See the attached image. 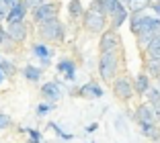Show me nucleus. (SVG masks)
<instances>
[{"label":"nucleus","instance_id":"obj_33","mask_svg":"<svg viewBox=\"0 0 160 143\" xmlns=\"http://www.w3.org/2000/svg\"><path fill=\"white\" fill-rule=\"evenodd\" d=\"M2 2H4V4H6V6H8V8H10V6H14V4H17V2H19V0H2Z\"/></svg>","mask_w":160,"mask_h":143},{"label":"nucleus","instance_id":"obj_2","mask_svg":"<svg viewBox=\"0 0 160 143\" xmlns=\"http://www.w3.org/2000/svg\"><path fill=\"white\" fill-rule=\"evenodd\" d=\"M99 74L103 80L111 82L117 74V55H115V51L111 53H101V60H99Z\"/></svg>","mask_w":160,"mask_h":143},{"label":"nucleus","instance_id":"obj_11","mask_svg":"<svg viewBox=\"0 0 160 143\" xmlns=\"http://www.w3.org/2000/svg\"><path fill=\"white\" fill-rule=\"evenodd\" d=\"M41 94L47 98V100H52V102H56L58 98L62 96V90H60V84L58 82H47V84H43L41 86Z\"/></svg>","mask_w":160,"mask_h":143},{"label":"nucleus","instance_id":"obj_28","mask_svg":"<svg viewBox=\"0 0 160 143\" xmlns=\"http://www.w3.org/2000/svg\"><path fill=\"white\" fill-rule=\"evenodd\" d=\"M45 2H49V0H25V4L31 6V8H37V6L45 4Z\"/></svg>","mask_w":160,"mask_h":143},{"label":"nucleus","instance_id":"obj_15","mask_svg":"<svg viewBox=\"0 0 160 143\" xmlns=\"http://www.w3.org/2000/svg\"><path fill=\"white\" fill-rule=\"evenodd\" d=\"M121 4L132 12H142L146 10V6L150 4V0H121Z\"/></svg>","mask_w":160,"mask_h":143},{"label":"nucleus","instance_id":"obj_20","mask_svg":"<svg viewBox=\"0 0 160 143\" xmlns=\"http://www.w3.org/2000/svg\"><path fill=\"white\" fill-rule=\"evenodd\" d=\"M23 76L29 80V82H39V78H41V69L35 68V65H27V68L23 69Z\"/></svg>","mask_w":160,"mask_h":143},{"label":"nucleus","instance_id":"obj_31","mask_svg":"<svg viewBox=\"0 0 160 143\" xmlns=\"http://www.w3.org/2000/svg\"><path fill=\"white\" fill-rule=\"evenodd\" d=\"M6 14H8V6H6L4 2L0 0V21H2V19H6Z\"/></svg>","mask_w":160,"mask_h":143},{"label":"nucleus","instance_id":"obj_26","mask_svg":"<svg viewBox=\"0 0 160 143\" xmlns=\"http://www.w3.org/2000/svg\"><path fill=\"white\" fill-rule=\"evenodd\" d=\"M10 123H12V119H10L8 115H4V112H0V129H6V127H10Z\"/></svg>","mask_w":160,"mask_h":143},{"label":"nucleus","instance_id":"obj_25","mask_svg":"<svg viewBox=\"0 0 160 143\" xmlns=\"http://www.w3.org/2000/svg\"><path fill=\"white\" fill-rule=\"evenodd\" d=\"M52 108H53L52 102H47V104H39V106H37V115H39V117H43V115H47V112L52 111Z\"/></svg>","mask_w":160,"mask_h":143},{"label":"nucleus","instance_id":"obj_3","mask_svg":"<svg viewBox=\"0 0 160 143\" xmlns=\"http://www.w3.org/2000/svg\"><path fill=\"white\" fill-rule=\"evenodd\" d=\"M39 35L47 41H58V39L64 37V25L60 23L58 19H52L47 21V23H41L39 27Z\"/></svg>","mask_w":160,"mask_h":143},{"label":"nucleus","instance_id":"obj_17","mask_svg":"<svg viewBox=\"0 0 160 143\" xmlns=\"http://www.w3.org/2000/svg\"><path fill=\"white\" fill-rule=\"evenodd\" d=\"M148 14L146 12H132V19H129V23H132V31L133 35H138L142 29V25H144V21H146Z\"/></svg>","mask_w":160,"mask_h":143},{"label":"nucleus","instance_id":"obj_9","mask_svg":"<svg viewBox=\"0 0 160 143\" xmlns=\"http://www.w3.org/2000/svg\"><path fill=\"white\" fill-rule=\"evenodd\" d=\"M78 94L82 98H101L103 96V88L97 82H88V84H84V86H80Z\"/></svg>","mask_w":160,"mask_h":143},{"label":"nucleus","instance_id":"obj_19","mask_svg":"<svg viewBox=\"0 0 160 143\" xmlns=\"http://www.w3.org/2000/svg\"><path fill=\"white\" fill-rule=\"evenodd\" d=\"M146 49H148V55H150L152 60H160V35H156V37L148 43Z\"/></svg>","mask_w":160,"mask_h":143},{"label":"nucleus","instance_id":"obj_18","mask_svg":"<svg viewBox=\"0 0 160 143\" xmlns=\"http://www.w3.org/2000/svg\"><path fill=\"white\" fill-rule=\"evenodd\" d=\"M127 17H129L127 8H125V6H121V8H119L117 12L113 14V17H111V25H113V29H119V27H121V25L125 23V19H127Z\"/></svg>","mask_w":160,"mask_h":143},{"label":"nucleus","instance_id":"obj_29","mask_svg":"<svg viewBox=\"0 0 160 143\" xmlns=\"http://www.w3.org/2000/svg\"><path fill=\"white\" fill-rule=\"evenodd\" d=\"M29 137H31V143H41V137L35 129H29Z\"/></svg>","mask_w":160,"mask_h":143},{"label":"nucleus","instance_id":"obj_5","mask_svg":"<svg viewBox=\"0 0 160 143\" xmlns=\"http://www.w3.org/2000/svg\"><path fill=\"white\" fill-rule=\"evenodd\" d=\"M113 90L115 94H117V98H121V100H129V98L133 96V86L132 82L127 78H117L113 84Z\"/></svg>","mask_w":160,"mask_h":143},{"label":"nucleus","instance_id":"obj_7","mask_svg":"<svg viewBox=\"0 0 160 143\" xmlns=\"http://www.w3.org/2000/svg\"><path fill=\"white\" fill-rule=\"evenodd\" d=\"M27 8H29V6L25 4V0H19L14 6H10V8H8L6 21H8V23H23L25 14H27Z\"/></svg>","mask_w":160,"mask_h":143},{"label":"nucleus","instance_id":"obj_23","mask_svg":"<svg viewBox=\"0 0 160 143\" xmlns=\"http://www.w3.org/2000/svg\"><path fill=\"white\" fill-rule=\"evenodd\" d=\"M148 76L160 78V60H150L148 61Z\"/></svg>","mask_w":160,"mask_h":143},{"label":"nucleus","instance_id":"obj_32","mask_svg":"<svg viewBox=\"0 0 160 143\" xmlns=\"http://www.w3.org/2000/svg\"><path fill=\"white\" fill-rule=\"evenodd\" d=\"M152 106H154V115H156V119L160 121V100H158V102H154Z\"/></svg>","mask_w":160,"mask_h":143},{"label":"nucleus","instance_id":"obj_16","mask_svg":"<svg viewBox=\"0 0 160 143\" xmlns=\"http://www.w3.org/2000/svg\"><path fill=\"white\" fill-rule=\"evenodd\" d=\"M150 76L148 74H140L136 78V84H133V90H136L138 94H146L148 92V88H150Z\"/></svg>","mask_w":160,"mask_h":143},{"label":"nucleus","instance_id":"obj_30","mask_svg":"<svg viewBox=\"0 0 160 143\" xmlns=\"http://www.w3.org/2000/svg\"><path fill=\"white\" fill-rule=\"evenodd\" d=\"M8 35H6V29L4 27H0V45H4V43H8Z\"/></svg>","mask_w":160,"mask_h":143},{"label":"nucleus","instance_id":"obj_13","mask_svg":"<svg viewBox=\"0 0 160 143\" xmlns=\"http://www.w3.org/2000/svg\"><path fill=\"white\" fill-rule=\"evenodd\" d=\"M58 69H60L62 74L66 76V80H68V82H72V80H74V76H76L74 61H70V60H62L60 64H58Z\"/></svg>","mask_w":160,"mask_h":143},{"label":"nucleus","instance_id":"obj_14","mask_svg":"<svg viewBox=\"0 0 160 143\" xmlns=\"http://www.w3.org/2000/svg\"><path fill=\"white\" fill-rule=\"evenodd\" d=\"M33 53L41 60V64L43 65H47L49 64V57H52V49L47 45H43V43H37V45H33Z\"/></svg>","mask_w":160,"mask_h":143},{"label":"nucleus","instance_id":"obj_22","mask_svg":"<svg viewBox=\"0 0 160 143\" xmlns=\"http://www.w3.org/2000/svg\"><path fill=\"white\" fill-rule=\"evenodd\" d=\"M142 133L150 139H158V129L154 127V123H144L142 125Z\"/></svg>","mask_w":160,"mask_h":143},{"label":"nucleus","instance_id":"obj_6","mask_svg":"<svg viewBox=\"0 0 160 143\" xmlns=\"http://www.w3.org/2000/svg\"><path fill=\"white\" fill-rule=\"evenodd\" d=\"M6 35H8L10 41L21 43V41H25V37H27V27H25V23H8Z\"/></svg>","mask_w":160,"mask_h":143},{"label":"nucleus","instance_id":"obj_24","mask_svg":"<svg viewBox=\"0 0 160 143\" xmlns=\"http://www.w3.org/2000/svg\"><path fill=\"white\" fill-rule=\"evenodd\" d=\"M146 96H148V100H150V104H154V102L160 100V90L156 86H150V88H148V92H146Z\"/></svg>","mask_w":160,"mask_h":143},{"label":"nucleus","instance_id":"obj_1","mask_svg":"<svg viewBox=\"0 0 160 143\" xmlns=\"http://www.w3.org/2000/svg\"><path fill=\"white\" fill-rule=\"evenodd\" d=\"M107 25V14L99 8V6H92L88 12H84V27L90 33H101Z\"/></svg>","mask_w":160,"mask_h":143},{"label":"nucleus","instance_id":"obj_4","mask_svg":"<svg viewBox=\"0 0 160 143\" xmlns=\"http://www.w3.org/2000/svg\"><path fill=\"white\" fill-rule=\"evenodd\" d=\"M58 10H60V6H58L56 2H45V4L33 8V19L37 21L39 25L47 23V21H52V19H58Z\"/></svg>","mask_w":160,"mask_h":143},{"label":"nucleus","instance_id":"obj_12","mask_svg":"<svg viewBox=\"0 0 160 143\" xmlns=\"http://www.w3.org/2000/svg\"><path fill=\"white\" fill-rule=\"evenodd\" d=\"M94 6H99V8L103 10L105 14H111V17H113V14L117 12V10L121 8L123 4H121V0H99Z\"/></svg>","mask_w":160,"mask_h":143},{"label":"nucleus","instance_id":"obj_34","mask_svg":"<svg viewBox=\"0 0 160 143\" xmlns=\"http://www.w3.org/2000/svg\"><path fill=\"white\" fill-rule=\"evenodd\" d=\"M97 127H99V125H97V123H92V125H88V127H86V131H88V133H92V131L97 129Z\"/></svg>","mask_w":160,"mask_h":143},{"label":"nucleus","instance_id":"obj_8","mask_svg":"<svg viewBox=\"0 0 160 143\" xmlns=\"http://www.w3.org/2000/svg\"><path fill=\"white\" fill-rule=\"evenodd\" d=\"M119 45V37L115 31H107L103 33V37H101V53H111L115 51Z\"/></svg>","mask_w":160,"mask_h":143},{"label":"nucleus","instance_id":"obj_35","mask_svg":"<svg viewBox=\"0 0 160 143\" xmlns=\"http://www.w3.org/2000/svg\"><path fill=\"white\" fill-rule=\"evenodd\" d=\"M4 82V72H2V69H0V84Z\"/></svg>","mask_w":160,"mask_h":143},{"label":"nucleus","instance_id":"obj_27","mask_svg":"<svg viewBox=\"0 0 160 143\" xmlns=\"http://www.w3.org/2000/svg\"><path fill=\"white\" fill-rule=\"evenodd\" d=\"M49 127H52V129H53V131H56V133H58V135H60V137H62V139H72V135H68V133H64V131H62V129H60V127H58V125H56V123H52V125H49Z\"/></svg>","mask_w":160,"mask_h":143},{"label":"nucleus","instance_id":"obj_21","mask_svg":"<svg viewBox=\"0 0 160 143\" xmlns=\"http://www.w3.org/2000/svg\"><path fill=\"white\" fill-rule=\"evenodd\" d=\"M68 12H70L72 19H80L82 17V2L80 0H70V4H68Z\"/></svg>","mask_w":160,"mask_h":143},{"label":"nucleus","instance_id":"obj_10","mask_svg":"<svg viewBox=\"0 0 160 143\" xmlns=\"http://www.w3.org/2000/svg\"><path fill=\"white\" fill-rule=\"evenodd\" d=\"M136 119L140 121V125L144 123H154L156 121V115H154V106L152 104H142L136 112Z\"/></svg>","mask_w":160,"mask_h":143}]
</instances>
